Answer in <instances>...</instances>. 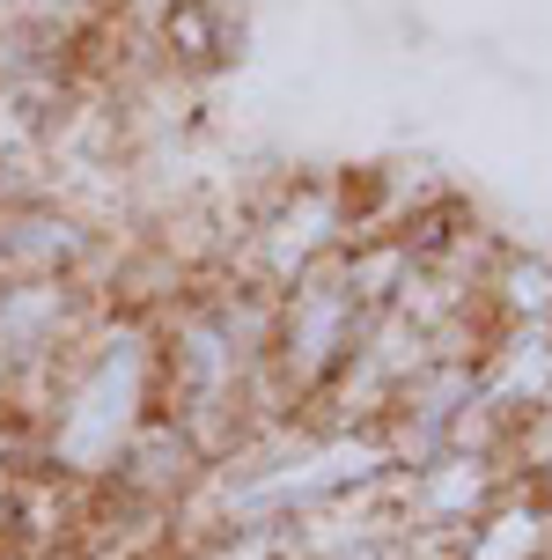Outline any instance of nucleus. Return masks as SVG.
Wrapping results in <instances>:
<instances>
[{"mask_svg":"<svg viewBox=\"0 0 552 560\" xmlns=\"http://www.w3.org/2000/svg\"><path fill=\"white\" fill-rule=\"evenodd\" d=\"M155 392H163L155 317L104 310L52 369V398L37 413V465L82 479V487H110L126 443L155 413Z\"/></svg>","mask_w":552,"mask_h":560,"instance_id":"1","label":"nucleus"},{"mask_svg":"<svg viewBox=\"0 0 552 560\" xmlns=\"http://www.w3.org/2000/svg\"><path fill=\"white\" fill-rule=\"evenodd\" d=\"M361 325H368V310L354 303V288H347V266L325 258V266H309L295 288H280V332H273V376L287 392L317 406L325 384L347 369L354 354Z\"/></svg>","mask_w":552,"mask_h":560,"instance_id":"2","label":"nucleus"},{"mask_svg":"<svg viewBox=\"0 0 552 560\" xmlns=\"http://www.w3.org/2000/svg\"><path fill=\"white\" fill-rule=\"evenodd\" d=\"M479 406L516 435V457L552 420V325H486V347L471 362Z\"/></svg>","mask_w":552,"mask_h":560,"instance_id":"3","label":"nucleus"},{"mask_svg":"<svg viewBox=\"0 0 552 560\" xmlns=\"http://www.w3.org/2000/svg\"><path fill=\"white\" fill-rule=\"evenodd\" d=\"M199 472H207V457H199L192 435H185L169 413H148L140 435L126 443V457H118V472H110L104 494L118 509H140V516H177L185 494L199 487Z\"/></svg>","mask_w":552,"mask_h":560,"instance_id":"4","label":"nucleus"},{"mask_svg":"<svg viewBox=\"0 0 552 560\" xmlns=\"http://www.w3.org/2000/svg\"><path fill=\"white\" fill-rule=\"evenodd\" d=\"M457 560H552V479H508L501 502L465 532Z\"/></svg>","mask_w":552,"mask_h":560,"instance_id":"5","label":"nucleus"},{"mask_svg":"<svg viewBox=\"0 0 552 560\" xmlns=\"http://www.w3.org/2000/svg\"><path fill=\"white\" fill-rule=\"evenodd\" d=\"M155 52H163L169 74H214L244 52V15L236 0H169L155 15Z\"/></svg>","mask_w":552,"mask_h":560,"instance_id":"6","label":"nucleus"},{"mask_svg":"<svg viewBox=\"0 0 552 560\" xmlns=\"http://www.w3.org/2000/svg\"><path fill=\"white\" fill-rule=\"evenodd\" d=\"M479 317L486 325H552V252L501 244L479 280Z\"/></svg>","mask_w":552,"mask_h":560,"instance_id":"7","label":"nucleus"},{"mask_svg":"<svg viewBox=\"0 0 552 560\" xmlns=\"http://www.w3.org/2000/svg\"><path fill=\"white\" fill-rule=\"evenodd\" d=\"M30 465H37V420L0 398V472H30Z\"/></svg>","mask_w":552,"mask_h":560,"instance_id":"8","label":"nucleus"},{"mask_svg":"<svg viewBox=\"0 0 552 560\" xmlns=\"http://www.w3.org/2000/svg\"><path fill=\"white\" fill-rule=\"evenodd\" d=\"M331 560H398L390 546H354V553H331Z\"/></svg>","mask_w":552,"mask_h":560,"instance_id":"9","label":"nucleus"}]
</instances>
